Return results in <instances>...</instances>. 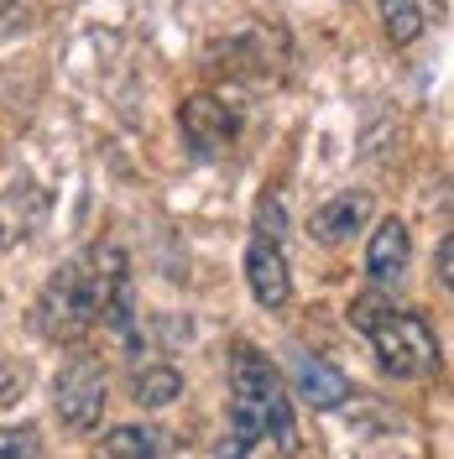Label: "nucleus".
Segmentation results:
<instances>
[{
	"label": "nucleus",
	"mask_w": 454,
	"mask_h": 459,
	"mask_svg": "<svg viewBox=\"0 0 454 459\" xmlns=\"http://www.w3.org/2000/svg\"><path fill=\"white\" fill-rule=\"evenodd\" d=\"M120 246H94L89 256L63 261L48 287L37 292L31 303V329L53 344H74L84 340L89 329L100 324V303H105V277H110V261Z\"/></svg>",
	"instance_id": "nucleus-1"
},
{
	"label": "nucleus",
	"mask_w": 454,
	"mask_h": 459,
	"mask_svg": "<svg viewBox=\"0 0 454 459\" xmlns=\"http://www.w3.org/2000/svg\"><path fill=\"white\" fill-rule=\"evenodd\" d=\"M350 324L371 340L381 371L402 376V381H423V376H433L444 366L439 340H433V329L423 324V314L397 308L387 292H361V298L350 303Z\"/></svg>",
	"instance_id": "nucleus-2"
},
{
	"label": "nucleus",
	"mask_w": 454,
	"mask_h": 459,
	"mask_svg": "<svg viewBox=\"0 0 454 459\" xmlns=\"http://www.w3.org/2000/svg\"><path fill=\"white\" fill-rule=\"evenodd\" d=\"M230 392L261 423V438H272L287 459L298 455V423H292V397L283 392V376L272 371V360L256 350V344H235L230 350Z\"/></svg>",
	"instance_id": "nucleus-3"
},
{
	"label": "nucleus",
	"mask_w": 454,
	"mask_h": 459,
	"mask_svg": "<svg viewBox=\"0 0 454 459\" xmlns=\"http://www.w3.org/2000/svg\"><path fill=\"white\" fill-rule=\"evenodd\" d=\"M53 407L74 433L100 429V412H105V366L94 355H68L63 371L53 376Z\"/></svg>",
	"instance_id": "nucleus-4"
},
{
	"label": "nucleus",
	"mask_w": 454,
	"mask_h": 459,
	"mask_svg": "<svg viewBox=\"0 0 454 459\" xmlns=\"http://www.w3.org/2000/svg\"><path fill=\"white\" fill-rule=\"evenodd\" d=\"M178 126H183V142H188L194 157H220V152L235 142V110L220 105L214 94H194V100H183Z\"/></svg>",
	"instance_id": "nucleus-5"
},
{
	"label": "nucleus",
	"mask_w": 454,
	"mask_h": 459,
	"mask_svg": "<svg viewBox=\"0 0 454 459\" xmlns=\"http://www.w3.org/2000/svg\"><path fill=\"white\" fill-rule=\"evenodd\" d=\"M292 392L309 402L313 412H335L350 402V376L340 366H329L324 355H309V350H298L292 355Z\"/></svg>",
	"instance_id": "nucleus-6"
},
{
	"label": "nucleus",
	"mask_w": 454,
	"mask_h": 459,
	"mask_svg": "<svg viewBox=\"0 0 454 459\" xmlns=\"http://www.w3.org/2000/svg\"><path fill=\"white\" fill-rule=\"evenodd\" d=\"M246 287H251V298L261 308H283L287 298H292L283 246H272V240H251L246 246Z\"/></svg>",
	"instance_id": "nucleus-7"
},
{
	"label": "nucleus",
	"mask_w": 454,
	"mask_h": 459,
	"mask_svg": "<svg viewBox=\"0 0 454 459\" xmlns=\"http://www.w3.org/2000/svg\"><path fill=\"white\" fill-rule=\"evenodd\" d=\"M413 266V240H407V225L402 220H381L371 230V246H366V272L376 287H397Z\"/></svg>",
	"instance_id": "nucleus-8"
},
{
	"label": "nucleus",
	"mask_w": 454,
	"mask_h": 459,
	"mask_svg": "<svg viewBox=\"0 0 454 459\" xmlns=\"http://www.w3.org/2000/svg\"><path fill=\"white\" fill-rule=\"evenodd\" d=\"M366 214H371V199L366 194H335L329 204H319L313 209V240H324V246H340V240H350L355 230L366 225Z\"/></svg>",
	"instance_id": "nucleus-9"
},
{
	"label": "nucleus",
	"mask_w": 454,
	"mask_h": 459,
	"mask_svg": "<svg viewBox=\"0 0 454 459\" xmlns=\"http://www.w3.org/2000/svg\"><path fill=\"white\" fill-rule=\"evenodd\" d=\"M376 5H381V27L392 37V48H407L423 37V0H376Z\"/></svg>",
	"instance_id": "nucleus-10"
},
{
	"label": "nucleus",
	"mask_w": 454,
	"mask_h": 459,
	"mask_svg": "<svg viewBox=\"0 0 454 459\" xmlns=\"http://www.w3.org/2000/svg\"><path fill=\"white\" fill-rule=\"evenodd\" d=\"M157 433L152 429H136V423H120L100 438V459H157Z\"/></svg>",
	"instance_id": "nucleus-11"
},
{
	"label": "nucleus",
	"mask_w": 454,
	"mask_h": 459,
	"mask_svg": "<svg viewBox=\"0 0 454 459\" xmlns=\"http://www.w3.org/2000/svg\"><path fill=\"white\" fill-rule=\"evenodd\" d=\"M172 397H183V376L172 366H142L136 371V402L142 407H168Z\"/></svg>",
	"instance_id": "nucleus-12"
},
{
	"label": "nucleus",
	"mask_w": 454,
	"mask_h": 459,
	"mask_svg": "<svg viewBox=\"0 0 454 459\" xmlns=\"http://www.w3.org/2000/svg\"><path fill=\"white\" fill-rule=\"evenodd\" d=\"M0 459H42V438L31 423L22 429H0Z\"/></svg>",
	"instance_id": "nucleus-13"
},
{
	"label": "nucleus",
	"mask_w": 454,
	"mask_h": 459,
	"mask_svg": "<svg viewBox=\"0 0 454 459\" xmlns=\"http://www.w3.org/2000/svg\"><path fill=\"white\" fill-rule=\"evenodd\" d=\"M283 204L277 199H261L256 204V240H272V246H283Z\"/></svg>",
	"instance_id": "nucleus-14"
},
{
	"label": "nucleus",
	"mask_w": 454,
	"mask_h": 459,
	"mask_svg": "<svg viewBox=\"0 0 454 459\" xmlns=\"http://www.w3.org/2000/svg\"><path fill=\"white\" fill-rule=\"evenodd\" d=\"M22 381H27V376H22V366L0 355V407H11V402L22 397Z\"/></svg>",
	"instance_id": "nucleus-15"
},
{
	"label": "nucleus",
	"mask_w": 454,
	"mask_h": 459,
	"mask_svg": "<svg viewBox=\"0 0 454 459\" xmlns=\"http://www.w3.org/2000/svg\"><path fill=\"white\" fill-rule=\"evenodd\" d=\"M450 266H454V240L444 235V240H439V282H444V287L454 282V272H450Z\"/></svg>",
	"instance_id": "nucleus-16"
}]
</instances>
